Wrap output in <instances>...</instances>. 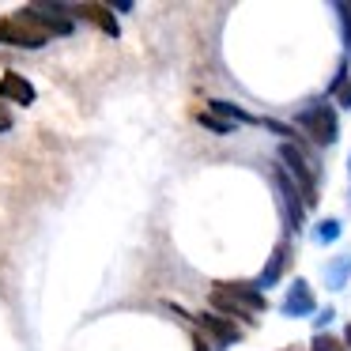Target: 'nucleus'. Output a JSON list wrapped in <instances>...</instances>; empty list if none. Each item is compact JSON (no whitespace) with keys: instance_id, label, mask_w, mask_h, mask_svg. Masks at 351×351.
I'll list each match as a JSON object with an SVG mask.
<instances>
[{"instance_id":"obj_1","label":"nucleus","mask_w":351,"mask_h":351,"mask_svg":"<svg viewBox=\"0 0 351 351\" xmlns=\"http://www.w3.org/2000/svg\"><path fill=\"white\" fill-rule=\"evenodd\" d=\"M49 42V34L42 31L38 23H31V19L19 12V16H8L0 19V46H19V49H42Z\"/></svg>"},{"instance_id":"obj_2","label":"nucleus","mask_w":351,"mask_h":351,"mask_svg":"<svg viewBox=\"0 0 351 351\" xmlns=\"http://www.w3.org/2000/svg\"><path fill=\"white\" fill-rule=\"evenodd\" d=\"M298 129H302L306 136L313 140V144H321V147L332 144V140H336V129H340V125H336V110L325 106V102L302 110V114H298Z\"/></svg>"},{"instance_id":"obj_3","label":"nucleus","mask_w":351,"mask_h":351,"mask_svg":"<svg viewBox=\"0 0 351 351\" xmlns=\"http://www.w3.org/2000/svg\"><path fill=\"white\" fill-rule=\"evenodd\" d=\"M23 16L31 23H38L46 34H72V19H64L61 4H27Z\"/></svg>"},{"instance_id":"obj_4","label":"nucleus","mask_w":351,"mask_h":351,"mask_svg":"<svg viewBox=\"0 0 351 351\" xmlns=\"http://www.w3.org/2000/svg\"><path fill=\"white\" fill-rule=\"evenodd\" d=\"M280 159L291 167L298 189H302V200H306V204H317V193H313V174H310V162L302 159V152H298L295 144H283V147H280Z\"/></svg>"},{"instance_id":"obj_5","label":"nucleus","mask_w":351,"mask_h":351,"mask_svg":"<svg viewBox=\"0 0 351 351\" xmlns=\"http://www.w3.org/2000/svg\"><path fill=\"white\" fill-rule=\"evenodd\" d=\"M0 99L16 102V106H31V102H34L31 80H23L19 72H4V76H0Z\"/></svg>"},{"instance_id":"obj_6","label":"nucleus","mask_w":351,"mask_h":351,"mask_svg":"<svg viewBox=\"0 0 351 351\" xmlns=\"http://www.w3.org/2000/svg\"><path fill=\"white\" fill-rule=\"evenodd\" d=\"M189 321H197L200 328H204L208 336H212V340H219V343H234L238 336V325L234 321H227V317H219V313H200V317H189Z\"/></svg>"},{"instance_id":"obj_7","label":"nucleus","mask_w":351,"mask_h":351,"mask_svg":"<svg viewBox=\"0 0 351 351\" xmlns=\"http://www.w3.org/2000/svg\"><path fill=\"white\" fill-rule=\"evenodd\" d=\"M215 291H223V295L238 298V302H242V306H250L253 313H257V310H265V295L257 291V283H242V280H234V283H215Z\"/></svg>"},{"instance_id":"obj_8","label":"nucleus","mask_w":351,"mask_h":351,"mask_svg":"<svg viewBox=\"0 0 351 351\" xmlns=\"http://www.w3.org/2000/svg\"><path fill=\"white\" fill-rule=\"evenodd\" d=\"M313 291H310V283L306 280H295L291 283V291H287V298H283V313H291V317H298V313H310L313 310Z\"/></svg>"},{"instance_id":"obj_9","label":"nucleus","mask_w":351,"mask_h":351,"mask_svg":"<svg viewBox=\"0 0 351 351\" xmlns=\"http://www.w3.org/2000/svg\"><path fill=\"white\" fill-rule=\"evenodd\" d=\"M72 12H76V16H84V19H91V23L99 27L102 34H110V38H117V34H121L117 19L110 16V12L102 8V4H72Z\"/></svg>"},{"instance_id":"obj_10","label":"nucleus","mask_w":351,"mask_h":351,"mask_svg":"<svg viewBox=\"0 0 351 351\" xmlns=\"http://www.w3.org/2000/svg\"><path fill=\"white\" fill-rule=\"evenodd\" d=\"M276 182H280V189H283V204H287V223H291V227H298V223H302V204H306L302 193L291 189V182H287L283 174H276Z\"/></svg>"},{"instance_id":"obj_11","label":"nucleus","mask_w":351,"mask_h":351,"mask_svg":"<svg viewBox=\"0 0 351 351\" xmlns=\"http://www.w3.org/2000/svg\"><path fill=\"white\" fill-rule=\"evenodd\" d=\"M212 310H219V313H227V317H238V321H250V306H242L238 298H230V295H223V291H215L212 287Z\"/></svg>"},{"instance_id":"obj_12","label":"nucleus","mask_w":351,"mask_h":351,"mask_svg":"<svg viewBox=\"0 0 351 351\" xmlns=\"http://www.w3.org/2000/svg\"><path fill=\"white\" fill-rule=\"evenodd\" d=\"M283 268H287V245H276L272 257H268V265H265V272H261V280H257V287L276 283V280L283 276Z\"/></svg>"},{"instance_id":"obj_13","label":"nucleus","mask_w":351,"mask_h":351,"mask_svg":"<svg viewBox=\"0 0 351 351\" xmlns=\"http://www.w3.org/2000/svg\"><path fill=\"white\" fill-rule=\"evenodd\" d=\"M332 95L340 106H351V80H348V69H340V76L332 80Z\"/></svg>"},{"instance_id":"obj_14","label":"nucleus","mask_w":351,"mask_h":351,"mask_svg":"<svg viewBox=\"0 0 351 351\" xmlns=\"http://www.w3.org/2000/svg\"><path fill=\"white\" fill-rule=\"evenodd\" d=\"M310 351H348V343L336 340V336H328V332H317L313 343H310Z\"/></svg>"},{"instance_id":"obj_15","label":"nucleus","mask_w":351,"mask_h":351,"mask_svg":"<svg viewBox=\"0 0 351 351\" xmlns=\"http://www.w3.org/2000/svg\"><path fill=\"white\" fill-rule=\"evenodd\" d=\"M212 114H219V117H230V121H253L245 110H238V106H230V102H212Z\"/></svg>"},{"instance_id":"obj_16","label":"nucleus","mask_w":351,"mask_h":351,"mask_svg":"<svg viewBox=\"0 0 351 351\" xmlns=\"http://www.w3.org/2000/svg\"><path fill=\"white\" fill-rule=\"evenodd\" d=\"M200 125H208L212 132H230V121L219 114H200Z\"/></svg>"},{"instance_id":"obj_17","label":"nucleus","mask_w":351,"mask_h":351,"mask_svg":"<svg viewBox=\"0 0 351 351\" xmlns=\"http://www.w3.org/2000/svg\"><path fill=\"white\" fill-rule=\"evenodd\" d=\"M336 234H340V223H336V219H325V223L317 227V238H321V242H332Z\"/></svg>"},{"instance_id":"obj_18","label":"nucleus","mask_w":351,"mask_h":351,"mask_svg":"<svg viewBox=\"0 0 351 351\" xmlns=\"http://www.w3.org/2000/svg\"><path fill=\"white\" fill-rule=\"evenodd\" d=\"M336 12L343 16V34H348V49H351V4H340Z\"/></svg>"},{"instance_id":"obj_19","label":"nucleus","mask_w":351,"mask_h":351,"mask_svg":"<svg viewBox=\"0 0 351 351\" xmlns=\"http://www.w3.org/2000/svg\"><path fill=\"white\" fill-rule=\"evenodd\" d=\"M193 351H212V348H208V343H204V340H200V336H197V340H193Z\"/></svg>"},{"instance_id":"obj_20","label":"nucleus","mask_w":351,"mask_h":351,"mask_svg":"<svg viewBox=\"0 0 351 351\" xmlns=\"http://www.w3.org/2000/svg\"><path fill=\"white\" fill-rule=\"evenodd\" d=\"M4 129H12V117L8 114H0V132H4Z\"/></svg>"},{"instance_id":"obj_21","label":"nucleus","mask_w":351,"mask_h":351,"mask_svg":"<svg viewBox=\"0 0 351 351\" xmlns=\"http://www.w3.org/2000/svg\"><path fill=\"white\" fill-rule=\"evenodd\" d=\"M343 343H348V348H351V325L343 328Z\"/></svg>"},{"instance_id":"obj_22","label":"nucleus","mask_w":351,"mask_h":351,"mask_svg":"<svg viewBox=\"0 0 351 351\" xmlns=\"http://www.w3.org/2000/svg\"><path fill=\"white\" fill-rule=\"evenodd\" d=\"M348 167H351V162H348Z\"/></svg>"}]
</instances>
